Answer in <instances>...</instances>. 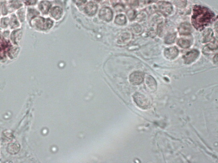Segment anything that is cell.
Returning <instances> with one entry per match:
<instances>
[{
	"mask_svg": "<svg viewBox=\"0 0 218 163\" xmlns=\"http://www.w3.org/2000/svg\"><path fill=\"white\" fill-rule=\"evenodd\" d=\"M113 16V12L109 7L102 8L99 12L100 18L106 21H109L112 20Z\"/></svg>",
	"mask_w": 218,
	"mask_h": 163,
	"instance_id": "7",
	"label": "cell"
},
{
	"mask_svg": "<svg viewBox=\"0 0 218 163\" xmlns=\"http://www.w3.org/2000/svg\"><path fill=\"white\" fill-rule=\"evenodd\" d=\"M127 1H128L129 4L130 5H135L138 3V0H127Z\"/></svg>",
	"mask_w": 218,
	"mask_h": 163,
	"instance_id": "22",
	"label": "cell"
},
{
	"mask_svg": "<svg viewBox=\"0 0 218 163\" xmlns=\"http://www.w3.org/2000/svg\"><path fill=\"white\" fill-rule=\"evenodd\" d=\"M95 1L96 2H100L101 1H102V0H95Z\"/></svg>",
	"mask_w": 218,
	"mask_h": 163,
	"instance_id": "25",
	"label": "cell"
},
{
	"mask_svg": "<svg viewBox=\"0 0 218 163\" xmlns=\"http://www.w3.org/2000/svg\"><path fill=\"white\" fill-rule=\"evenodd\" d=\"M157 7L159 11L165 15H168L171 13L172 10L171 4L166 2H160L158 3Z\"/></svg>",
	"mask_w": 218,
	"mask_h": 163,
	"instance_id": "5",
	"label": "cell"
},
{
	"mask_svg": "<svg viewBox=\"0 0 218 163\" xmlns=\"http://www.w3.org/2000/svg\"><path fill=\"white\" fill-rule=\"evenodd\" d=\"M133 100L139 107L146 109L151 105L150 98L141 93L137 92L133 95Z\"/></svg>",
	"mask_w": 218,
	"mask_h": 163,
	"instance_id": "2",
	"label": "cell"
},
{
	"mask_svg": "<svg viewBox=\"0 0 218 163\" xmlns=\"http://www.w3.org/2000/svg\"><path fill=\"white\" fill-rule=\"evenodd\" d=\"M176 38V33L168 34L165 38V42L167 44H170L174 42Z\"/></svg>",
	"mask_w": 218,
	"mask_h": 163,
	"instance_id": "18",
	"label": "cell"
},
{
	"mask_svg": "<svg viewBox=\"0 0 218 163\" xmlns=\"http://www.w3.org/2000/svg\"><path fill=\"white\" fill-rule=\"evenodd\" d=\"M144 74L141 71H135L131 74L129 77L130 82L133 85H139L143 82Z\"/></svg>",
	"mask_w": 218,
	"mask_h": 163,
	"instance_id": "4",
	"label": "cell"
},
{
	"mask_svg": "<svg viewBox=\"0 0 218 163\" xmlns=\"http://www.w3.org/2000/svg\"><path fill=\"white\" fill-rule=\"evenodd\" d=\"M115 23L119 25H123L127 22L126 17L123 15H119L116 17Z\"/></svg>",
	"mask_w": 218,
	"mask_h": 163,
	"instance_id": "16",
	"label": "cell"
},
{
	"mask_svg": "<svg viewBox=\"0 0 218 163\" xmlns=\"http://www.w3.org/2000/svg\"><path fill=\"white\" fill-rule=\"evenodd\" d=\"M51 3L50 2L47 1H42L40 3L39 7L40 10L43 13L47 14L49 12L51 7Z\"/></svg>",
	"mask_w": 218,
	"mask_h": 163,
	"instance_id": "14",
	"label": "cell"
},
{
	"mask_svg": "<svg viewBox=\"0 0 218 163\" xmlns=\"http://www.w3.org/2000/svg\"><path fill=\"white\" fill-rule=\"evenodd\" d=\"M215 16L213 12L207 7L195 6L193 9L192 23L196 29L202 30L213 21Z\"/></svg>",
	"mask_w": 218,
	"mask_h": 163,
	"instance_id": "1",
	"label": "cell"
},
{
	"mask_svg": "<svg viewBox=\"0 0 218 163\" xmlns=\"http://www.w3.org/2000/svg\"><path fill=\"white\" fill-rule=\"evenodd\" d=\"M37 0H29V3L30 4H35Z\"/></svg>",
	"mask_w": 218,
	"mask_h": 163,
	"instance_id": "23",
	"label": "cell"
},
{
	"mask_svg": "<svg viewBox=\"0 0 218 163\" xmlns=\"http://www.w3.org/2000/svg\"><path fill=\"white\" fill-rule=\"evenodd\" d=\"M177 43L179 46L184 49L188 48L191 45V40L184 38L180 39L178 40Z\"/></svg>",
	"mask_w": 218,
	"mask_h": 163,
	"instance_id": "15",
	"label": "cell"
},
{
	"mask_svg": "<svg viewBox=\"0 0 218 163\" xmlns=\"http://www.w3.org/2000/svg\"><path fill=\"white\" fill-rule=\"evenodd\" d=\"M179 51L176 47H172L165 49L164 52L165 56L168 59H173L178 56Z\"/></svg>",
	"mask_w": 218,
	"mask_h": 163,
	"instance_id": "9",
	"label": "cell"
},
{
	"mask_svg": "<svg viewBox=\"0 0 218 163\" xmlns=\"http://www.w3.org/2000/svg\"><path fill=\"white\" fill-rule=\"evenodd\" d=\"M127 15L130 20L134 19L135 17V13L134 10H130L128 11Z\"/></svg>",
	"mask_w": 218,
	"mask_h": 163,
	"instance_id": "20",
	"label": "cell"
},
{
	"mask_svg": "<svg viewBox=\"0 0 218 163\" xmlns=\"http://www.w3.org/2000/svg\"><path fill=\"white\" fill-rule=\"evenodd\" d=\"M62 10L59 6H55L50 11L51 15L56 20H58L62 15Z\"/></svg>",
	"mask_w": 218,
	"mask_h": 163,
	"instance_id": "13",
	"label": "cell"
},
{
	"mask_svg": "<svg viewBox=\"0 0 218 163\" xmlns=\"http://www.w3.org/2000/svg\"><path fill=\"white\" fill-rule=\"evenodd\" d=\"M173 3L177 6L179 7H183L187 4L186 0H173Z\"/></svg>",
	"mask_w": 218,
	"mask_h": 163,
	"instance_id": "19",
	"label": "cell"
},
{
	"mask_svg": "<svg viewBox=\"0 0 218 163\" xmlns=\"http://www.w3.org/2000/svg\"><path fill=\"white\" fill-rule=\"evenodd\" d=\"M199 54V52L197 50H193L188 52L184 56L183 59L184 63L187 64L191 63L196 60Z\"/></svg>",
	"mask_w": 218,
	"mask_h": 163,
	"instance_id": "6",
	"label": "cell"
},
{
	"mask_svg": "<svg viewBox=\"0 0 218 163\" xmlns=\"http://www.w3.org/2000/svg\"><path fill=\"white\" fill-rule=\"evenodd\" d=\"M147 2H151V1H153V0H145Z\"/></svg>",
	"mask_w": 218,
	"mask_h": 163,
	"instance_id": "24",
	"label": "cell"
},
{
	"mask_svg": "<svg viewBox=\"0 0 218 163\" xmlns=\"http://www.w3.org/2000/svg\"><path fill=\"white\" fill-rule=\"evenodd\" d=\"M98 6L92 2L88 3L85 7V11L89 15H93L97 12Z\"/></svg>",
	"mask_w": 218,
	"mask_h": 163,
	"instance_id": "11",
	"label": "cell"
},
{
	"mask_svg": "<svg viewBox=\"0 0 218 163\" xmlns=\"http://www.w3.org/2000/svg\"><path fill=\"white\" fill-rule=\"evenodd\" d=\"M9 48V44L8 42L0 37V57L4 56Z\"/></svg>",
	"mask_w": 218,
	"mask_h": 163,
	"instance_id": "12",
	"label": "cell"
},
{
	"mask_svg": "<svg viewBox=\"0 0 218 163\" xmlns=\"http://www.w3.org/2000/svg\"><path fill=\"white\" fill-rule=\"evenodd\" d=\"M35 25L38 28L42 29H47L50 28L53 25V22L50 19H44L39 17L35 20Z\"/></svg>",
	"mask_w": 218,
	"mask_h": 163,
	"instance_id": "3",
	"label": "cell"
},
{
	"mask_svg": "<svg viewBox=\"0 0 218 163\" xmlns=\"http://www.w3.org/2000/svg\"><path fill=\"white\" fill-rule=\"evenodd\" d=\"M179 31L180 35H187L191 32L192 27L189 23H184L181 24L179 27Z\"/></svg>",
	"mask_w": 218,
	"mask_h": 163,
	"instance_id": "10",
	"label": "cell"
},
{
	"mask_svg": "<svg viewBox=\"0 0 218 163\" xmlns=\"http://www.w3.org/2000/svg\"><path fill=\"white\" fill-rule=\"evenodd\" d=\"M213 35V31L211 29H207L206 30V31H205L204 32V35H203L204 42H207L209 41L212 38Z\"/></svg>",
	"mask_w": 218,
	"mask_h": 163,
	"instance_id": "17",
	"label": "cell"
},
{
	"mask_svg": "<svg viewBox=\"0 0 218 163\" xmlns=\"http://www.w3.org/2000/svg\"><path fill=\"white\" fill-rule=\"evenodd\" d=\"M74 2L78 5L84 4L87 2V0H73Z\"/></svg>",
	"mask_w": 218,
	"mask_h": 163,
	"instance_id": "21",
	"label": "cell"
},
{
	"mask_svg": "<svg viewBox=\"0 0 218 163\" xmlns=\"http://www.w3.org/2000/svg\"><path fill=\"white\" fill-rule=\"evenodd\" d=\"M146 84L149 91L153 92L156 90L157 84L155 79L151 76H148L146 78Z\"/></svg>",
	"mask_w": 218,
	"mask_h": 163,
	"instance_id": "8",
	"label": "cell"
}]
</instances>
